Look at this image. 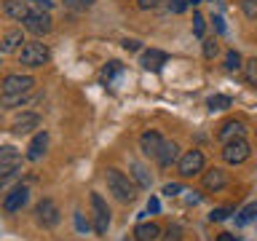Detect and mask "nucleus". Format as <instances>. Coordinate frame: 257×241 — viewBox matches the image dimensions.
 <instances>
[{
    "label": "nucleus",
    "mask_w": 257,
    "mask_h": 241,
    "mask_svg": "<svg viewBox=\"0 0 257 241\" xmlns=\"http://www.w3.org/2000/svg\"><path fill=\"white\" fill-rule=\"evenodd\" d=\"M35 88V78L32 75H8L3 80V94H30Z\"/></svg>",
    "instance_id": "6e6552de"
},
{
    "label": "nucleus",
    "mask_w": 257,
    "mask_h": 241,
    "mask_svg": "<svg viewBox=\"0 0 257 241\" xmlns=\"http://www.w3.org/2000/svg\"><path fill=\"white\" fill-rule=\"evenodd\" d=\"M126 51H140V40H123Z\"/></svg>",
    "instance_id": "ea45409f"
},
{
    "label": "nucleus",
    "mask_w": 257,
    "mask_h": 241,
    "mask_svg": "<svg viewBox=\"0 0 257 241\" xmlns=\"http://www.w3.org/2000/svg\"><path fill=\"white\" fill-rule=\"evenodd\" d=\"M177 169H180V174L185 177V180L193 177V174H198V172H204V153H201V150L182 153L180 161H177Z\"/></svg>",
    "instance_id": "423d86ee"
},
{
    "label": "nucleus",
    "mask_w": 257,
    "mask_h": 241,
    "mask_svg": "<svg viewBox=\"0 0 257 241\" xmlns=\"http://www.w3.org/2000/svg\"><path fill=\"white\" fill-rule=\"evenodd\" d=\"M166 8L172 14H182L185 8H188V0H166Z\"/></svg>",
    "instance_id": "f704fd0d"
},
{
    "label": "nucleus",
    "mask_w": 257,
    "mask_h": 241,
    "mask_svg": "<svg viewBox=\"0 0 257 241\" xmlns=\"http://www.w3.org/2000/svg\"><path fill=\"white\" fill-rule=\"evenodd\" d=\"M164 0H137V6L142 8V11H153V8H158Z\"/></svg>",
    "instance_id": "c9c22d12"
},
{
    "label": "nucleus",
    "mask_w": 257,
    "mask_h": 241,
    "mask_svg": "<svg viewBox=\"0 0 257 241\" xmlns=\"http://www.w3.org/2000/svg\"><path fill=\"white\" fill-rule=\"evenodd\" d=\"M158 209H161L158 198H150V201H148V212H158Z\"/></svg>",
    "instance_id": "79ce46f5"
},
{
    "label": "nucleus",
    "mask_w": 257,
    "mask_h": 241,
    "mask_svg": "<svg viewBox=\"0 0 257 241\" xmlns=\"http://www.w3.org/2000/svg\"><path fill=\"white\" fill-rule=\"evenodd\" d=\"M180 145L177 142H169V140H164V145H161V150H158V156H156V161H158V166H172V164H177L180 161Z\"/></svg>",
    "instance_id": "4468645a"
},
{
    "label": "nucleus",
    "mask_w": 257,
    "mask_h": 241,
    "mask_svg": "<svg viewBox=\"0 0 257 241\" xmlns=\"http://www.w3.org/2000/svg\"><path fill=\"white\" fill-rule=\"evenodd\" d=\"M27 201H30V190L24 188V185H16V188L3 198V209L8 214H14V212H19V209L27 206Z\"/></svg>",
    "instance_id": "1a4fd4ad"
},
{
    "label": "nucleus",
    "mask_w": 257,
    "mask_h": 241,
    "mask_svg": "<svg viewBox=\"0 0 257 241\" xmlns=\"http://www.w3.org/2000/svg\"><path fill=\"white\" fill-rule=\"evenodd\" d=\"M48 46L40 43V40H32V43H24L22 51H19V62L24 67H43L48 62Z\"/></svg>",
    "instance_id": "f03ea898"
},
{
    "label": "nucleus",
    "mask_w": 257,
    "mask_h": 241,
    "mask_svg": "<svg viewBox=\"0 0 257 241\" xmlns=\"http://www.w3.org/2000/svg\"><path fill=\"white\" fill-rule=\"evenodd\" d=\"M244 78H246L252 86H257V59L244 62Z\"/></svg>",
    "instance_id": "cd10ccee"
},
{
    "label": "nucleus",
    "mask_w": 257,
    "mask_h": 241,
    "mask_svg": "<svg viewBox=\"0 0 257 241\" xmlns=\"http://www.w3.org/2000/svg\"><path fill=\"white\" fill-rule=\"evenodd\" d=\"M30 3L27 0H6L3 3V14L8 16V19H14V22H24L30 16Z\"/></svg>",
    "instance_id": "ddd939ff"
},
{
    "label": "nucleus",
    "mask_w": 257,
    "mask_h": 241,
    "mask_svg": "<svg viewBox=\"0 0 257 241\" xmlns=\"http://www.w3.org/2000/svg\"><path fill=\"white\" fill-rule=\"evenodd\" d=\"M225 70H228V72H238V70H244L241 54H238V51H233V48H230L228 54H225Z\"/></svg>",
    "instance_id": "b1692460"
},
{
    "label": "nucleus",
    "mask_w": 257,
    "mask_h": 241,
    "mask_svg": "<svg viewBox=\"0 0 257 241\" xmlns=\"http://www.w3.org/2000/svg\"><path fill=\"white\" fill-rule=\"evenodd\" d=\"M96 0H64V8H70V11H86V8H91Z\"/></svg>",
    "instance_id": "c85d7f7f"
},
{
    "label": "nucleus",
    "mask_w": 257,
    "mask_h": 241,
    "mask_svg": "<svg viewBox=\"0 0 257 241\" xmlns=\"http://www.w3.org/2000/svg\"><path fill=\"white\" fill-rule=\"evenodd\" d=\"M51 14L48 11H30V16L24 19V30L27 32H32V35H48L51 32Z\"/></svg>",
    "instance_id": "0eeeda50"
},
{
    "label": "nucleus",
    "mask_w": 257,
    "mask_h": 241,
    "mask_svg": "<svg viewBox=\"0 0 257 241\" xmlns=\"http://www.w3.org/2000/svg\"><path fill=\"white\" fill-rule=\"evenodd\" d=\"M166 62H169L166 51H158V48H148V51H142V56H140L142 70H150V72H158Z\"/></svg>",
    "instance_id": "9b49d317"
},
{
    "label": "nucleus",
    "mask_w": 257,
    "mask_h": 241,
    "mask_svg": "<svg viewBox=\"0 0 257 241\" xmlns=\"http://www.w3.org/2000/svg\"><path fill=\"white\" fill-rule=\"evenodd\" d=\"M104 182H107V190L118 201H123V204H128V201L137 198V185L128 180L120 169H107V172H104Z\"/></svg>",
    "instance_id": "f257e3e1"
},
{
    "label": "nucleus",
    "mask_w": 257,
    "mask_h": 241,
    "mask_svg": "<svg viewBox=\"0 0 257 241\" xmlns=\"http://www.w3.org/2000/svg\"><path fill=\"white\" fill-rule=\"evenodd\" d=\"M217 51H220L217 40H214V38H206V40H204V59H214Z\"/></svg>",
    "instance_id": "c756f323"
},
{
    "label": "nucleus",
    "mask_w": 257,
    "mask_h": 241,
    "mask_svg": "<svg viewBox=\"0 0 257 241\" xmlns=\"http://www.w3.org/2000/svg\"><path fill=\"white\" fill-rule=\"evenodd\" d=\"M217 241H236V236H230V233H220V236H217Z\"/></svg>",
    "instance_id": "37998d69"
},
{
    "label": "nucleus",
    "mask_w": 257,
    "mask_h": 241,
    "mask_svg": "<svg viewBox=\"0 0 257 241\" xmlns=\"http://www.w3.org/2000/svg\"><path fill=\"white\" fill-rule=\"evenodd\" d=\"M22 43H24V32L19 27L8 30V32H3V38H0V54H14Z\"/></svg>",
    "instance_id": "dca6fc26"
},
{
    "label": "nucleus",
    "mask_w": 257,
    "mask_h": 241,
    "mask_svg": "<svg viewBox=\"0 0 257 241\" xmlns=\"http://www.w3.org/2000/svg\"><path fill=\"white\" fill-rule=\"evenodd\" d=\"M132 174H134V180H137V185H140V188H150L153 185V177L148 174V169H145L142 164H132Z\"/></svg>",
    "instance_id": "5701e85b"
},
{
    "label": "nucleus",
    "mask_w": 257,
    "mask_h": 241,
    "mask_svg": "<svg viewBox=\"0 0 257 241\" xmlns=\"http://www.w3.org/2000/svg\"><path fill=\"white\" fill-rule=\"evenodd\" d=\"M241 11H244L249 19H257V0H241Z\"/></svg>",
    "instance_id": "2f4dec72"
},
{
    "label": "nucleus",
    "mask_w": 257,
    "mask_h": 241,
    "mask_svg": "<svg viewBox=\"0 0 257 241\" xmlns=\"http://www.w3.org/2000/svg\"><path fill=\"white\" fill-rule=\"evenodd\" d=\"M161 145H164V137H161L156 129H150V132H145V134L140 137V150H142L148 158H156V156H158Z\"/></svg>",
    "instance_id": "f8f14e48"
},
{
    "label": "nucleus",
    "mask_w": 257,
    "mask_h": 241,
    "mask_svg": "<svg viewBox=\"0 0 257 241\" xmlns=\"http://www.w3.org/2000/svg\"><path fill=\"white\" fill-rule=\"evenodd\" d=\"M32 11H51L54 8V0H27Z\"/></svg>",
    "instance_id": "473e14b6"
},
{
    "label": "nucleus",
    "mask_w": 257,
    "mask_h": 241,
    "mask_svg": "<svg viewBox=\"0 0 257 241\" xmlns=\"http://www.w3.org/2000/svg\"><path fill=\"white\" fill-rule=\"evenodd\" d=\"M48 150V132H38L27 148V161H40Z\"/></svg>",
    "instance_id": "f3484780"
},
{
    "label": "nucleus",
    "mask_w": 257,
    "mask_h": 241,
    "mask_svg": "<svg viewBox=\"0 0 257 241\" xmlns=\"http://www.w3.org/2000/svg\"><path fill=\"white\" fill-rule=\"evenodd\" d=\"M252 220H257V204L244 206V209L238 212V217H236V222H238V225H246V222H252Z\"/></svg>",
    "instance_id": "393cba45"
},
{
    "label": "nucleus",
    "mask_w": 257,
    "mask_h": 241,
    "mask_svg": "<svg viewBox=\"0 0 257 241\" xmlns=\"http://www.w3.org/2000/svg\"><path fill=\"white\" fill-rule=\"evenodd\" d=\"M209 110H225V107H230V96H225V94H214V96H209Z\"/></svg>",
    "instance_id": "a878e982"
},
{
    "label": "nucleus",
    "mask_w": 257,
    "mask_h": 241,
    "mask_svg": "<svg viewBox=\"0 0 257 241\" xmlns=\"http://www.w3.org/2000/svg\"><path fill=\"white\" fill-rule=\"evenodd\" d=\"M91 209H94V233L96 236H104L110 228V209L99 193H91Z\"/></svg>",
    "instance_id": "39448f33"
},
{
    "label": "nucleus",
    "mask_w": 257,
    "mask_h": 241,
    "mask_svg": "<svg viewBox=\"0 0 257 241\" xmlns=\"http://www.w3.org/2000/svg\"><path fill=\"white\" fill-rule=\"evenodd\" d=\"M118 72H123V64H120V62H110L107 67H102V80H104V83H110Z\"/></svg>",
    "instance_id": "bb28decb"
},
{
    "label": "nucleus",
    "mask_w": 257,
    "mask_h": 241,
    "mask_svg": "<svg viewBox=\"0 0 257 241\" xmlns=\"http://www.w3.org/2000/svg\"><path fill=\"white\" fill-rule=\"evenodd\" d=\"M35 102L32 94H3L0 96V107H22V104Z\"/></svg>",
    "instance_id": "4be33fe9"
},
{
    "label": "nucleus",
    "mask_w": 257,
    "mask_h": 241,
    "mask_svg": "<svg viewBox=\"0 0 257 241\" xmlns=\"http://www.w3.org/2000/svg\"><path fill=\"white\" fill-rule=\"evenodd\" d=\"M228 217H230V209L228 206H220V209H212L209 220H212V222H222V220H228Z\"/></svg>",
    "instance_id": "7c9ffc66"
},
{
    "label": "nucleus",
    "mask_w": 257,
    "mask_h": 241,
    "mask_svg": "<svg viewBox=\"0 0 257 241\" xmlns=\"http://www.w3.org/2000/svg\"><path fill=\"white\" fill-rule=\"evenodd\" d=\"M249 156H252V148H249V142L244 137H236V140L222 145V158H225V164H230V166L244 164Z\"/></svg>",
    "instance_id": "7ed1b4c3"
},
{
    "label": "nucleus",
    "mask_w": 257,
    "mask_h": 241,
    "mask_svg": "<svg viewBox=\"0 0 257 241\" xmlns=\"http://www.w3.org/2000/svg\"><path fill=\"white\" fill-rule=\"evenodd\" d=\"M254 132H257V129H254Z\"/></svg>",
    "instance_id": "a18cd8bd"
},
{
    "label": "nucleus",
    "mask_w": 257,
    "mask_h": 241,
    "mask_svg": "<svg viewBox=\"0 0 257 241\" xmlns=\"http://www.w3.org/2000/svg\"><path fill=\"white\" fill-rule=\"evenodd\" d=\"M164 193H166V196H180L182 185L180 182H169V185H164Z\"/></svg>",
    "instance_id": "e433bc0d"
},
{
    "label": "nucleus",
    "mask_w": 257,
    "mask_h": 241,
    "mask_svg": "<svg viewBox=\"0 0 257 241\" xmlns=\"http://www.w3.org/2000/svg\"><path fill=\"white\" fill-rule=\"evenodd\" d=\"M35 220H38V225H43V228H56V225H59V220H62L59 206H56L51 198L38 201V206H35Z\"/></svg>",
    "instance_id": "20e7f679"
},
{
    "label": "nucleus",
    "mask_w": 257,
    "mask_h": 241,
    "mask_svg": "<svg viewBox=\"0 0 257 241\" xmlns=\"http://www.w3.org/2000/svg\"><path fill=\"white\" fill-rule=\"evenodd\" d=\"M244 132H246V129H244V124H241V120H225L222 129L217 132V140L225 145V142L236 140V137H244Z\"/></svg>",
    "instance_id": "a211bd4d"
},
{
    "label": "nucleus",
    "mask_w": 257,
    "mask_h": 241,
    "mask_svg": "<svg viewBox=\"0 0 257 241\" xmlns=\"http://www.w3.org/2000/svg\"><path fill=\"white\" fill-rule=\"evenodd\" d=\"M228 182H230V177H228V172H225V169H209V172H204V190H206V193L222 190Z\"/></svg>",
    "instance_id": "9d476101"
},
{
    "label": "nucleus",
    "mask_w": 257,
    "mask_h": 241,
    "mask_svg": "<svg viewBox=\"0 0 257 241\" xmlns=\"http://www.w3.org/2000/svg\"><path fill=\"white\" fill-rule=\"evenodd\" d=\"M180 233H182V230H180V228H177V225H174V228H169V230H166L164 241H180Z\"/></svg>",
    "instance_id": "4c0bfd02"
},
{
    "label": "nucleus",
    "mask_w": 257,
    "mask_h": 241,
    "mask_svg": "<svg viewBox=\"0 0 257 241\" xmlns=\"http://www.w3.org/2000/svg\"><path fill=\"white\" fill-rule=\"evenodd\" d=\"M22 153L14 148V145H0V169H14L19 166Z\"/></svg>",
    "instance_id": "aec40b11"
},
{
    "label": "nucleus",
    "mask_w": 257,
    "mask_h": 241,
    "mask_svg": "<svg viewBox=\"0 0 257 241\" xmlns=\"http://www.w3.org/2000/svg\"><path fill=\"white\" fill-rule=\"evenodd\" d=\"M134 236H137V241H158L161 238V228L156 222H142V225H137Z\"/></svg>",
    "instance_id": "412c9836"
},
{
    "label": "nucleus",
    "mask_w": 257,
    "mask_h": 241,
    "mask_svg": "<svg viewBox=\"0 0 257 241\" xmlns=\"http://www.w3.org/2000/svg\"><path fill=\"white\" fill-rule=\"evenodd\" d=\"M212 22H214V30H217V32H220V35H222V32H225V24H222V16H214V19H212Z\"/></svg>",
    "instance_id": "a19ab883"
},
{
    "label": "nucleus",
    "mask_w": 257,
    "mask_h": 241,
    "mask_svg": "<svg viewBox=\"0 0 257 241\" xmlns=\"http://www.w3.org/2000/svg\"><path fill=\"white\" fill-rule=\"evenodd\" d=\"M19 177H22V169L19 166H14V169H8V172H0V196H8L16 185H19Z\"/></svg>",
    "instance_id": "6ab92c4d"
},
{
    "label": "nucleus",
    "mask_w": 257,
    "mask_h": 241,
    "mask_svg": "<svg viewBox=\"0 0 257 241\" xmlns=\"http://www.w3.org/2000/svg\"><path fill=\"white\" fill-rule=\"evenodd\" d=\"M75 225H78V230H88V222L83 220V214L75 212Z\"/></svg>",
    "instance_id": "58836bf2"
},
{
    "label": "nucleus",
    "mask_w": 257,
    "mask_h": 241,
    "mask_svg": "<svg viewBox=\"0 0 257 241\" xmlns=\"http://www.w3.org/2000/svg\"><path fill=\"white\" fill-rule=\"evenodd\" d=\"M38 126H40V115H38V112H22L19 118H14L11 132L14 134H30L32 129H38Z\"/></svg>",
    "instance_id": "2eb2a0df"
},
{
    "label": "nucleus",
    "mask_w": 257,
    "mask_h": 241,
    "mask_svg": "<svg viewBox=\"0 0 257 241\" xmlns=\"http://www.w3.org/2000/svg\"><path fill=\"white\" fill-rule=\"evenodd\" d=\"M193 35H196V38H204V16H201L198 11L193 14Z\"/></svg>",
    "instance_id": "72a5a7b5"
},
{
    "label": "nucleus",
    "mask_w": 257,
    "mask_h": 241,
    "mask_svg": "<svg viewBox=\"0 0 257 241\" xmlns=\"http://www.w3.org/2000/svg\"><path fill=\"white\" fill-rule=\"evenodd\" d=\"M188 3H193V6H198V3H204V0H188Z\"/></svg>",
    "instance_id": "c03bdc74"
}]
</instances>
